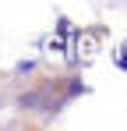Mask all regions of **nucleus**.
I'll return each mask as SVG.
<instances>
[{
    "label": "nucleus",
    "instance_id": "1",
    "mask_svg": "<svg viewBox=\"0 0 127 131\" xmlns=\"http://www.w3.org/2000/svg\"><path fill=\"white\" fill-rule=\"evenodd\" d=\"M124 67H127V60H124Z\"/></svg>",
    "mask_w": 127,
    "mask_h": 131
}]
</instances>
